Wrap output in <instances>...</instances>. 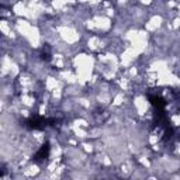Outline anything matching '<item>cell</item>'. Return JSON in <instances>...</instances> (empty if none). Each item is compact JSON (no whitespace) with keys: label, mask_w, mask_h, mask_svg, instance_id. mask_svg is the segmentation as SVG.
<instances>
[{"label":"cell","mask_w":180,"mask_h":180,"mask_svg":"<svg viewBox=\"0 0 180 180\" xmlns=\"http://www.w3.org/2000/svg\"><path fill=\"white\" fill-rule=\"evenodd\" d=\"M57 123V120L53 118H44V117H33L30 120H27L25 127L30 130H44V128L53 125Z\"/></svg>","instance_id":"6da1fadb"},{"label":"cell","mask_w":180,"mask_h":180,"mask_svg":"<svg viewBox=\"0 0 180 180\" xmlns=\"http://www.w3.org/2000/svg\"><path fill=\"white\" fill-rule=\"evenodd\" d=\"M149 101H151V104L156 108L158 111H163L165 110V106H166V101L162 99L160 96H154V94H149Z\"/></svg>","instance_id":"7a4b0ae2"},{"label":"cell","mask_w":180,"mask_h":180,"mask_svg":"<svg viewBox=\"0 0 180 180\" xmlns=\"http://www.w3.org/2000/svg\"><path fill=\"white\" fill-rule=\"evenodd\" d=\"M49 149H51L49 142H45L42 147L40 148V151H38L37 154L34 155L33 159H34V160H37V162H38V160H42V159H47L48 155H49Z\"/></svg>","instance_id":"3957f363"},{"label":"cell","mask_w":180,"mask_h":180,"mask_svg":"<svg viewBox=\"0 0 180 180\" xmlns=\"http://www.w3.org/2000/svg\"><path fill=\"white\" fill-rule=\"evenodd\" d=\"M41 58H42L44 61H49V59H51L49 52H42V53H41Z\"/></svg>","instance_id":"277c9868"}]
</instances>
